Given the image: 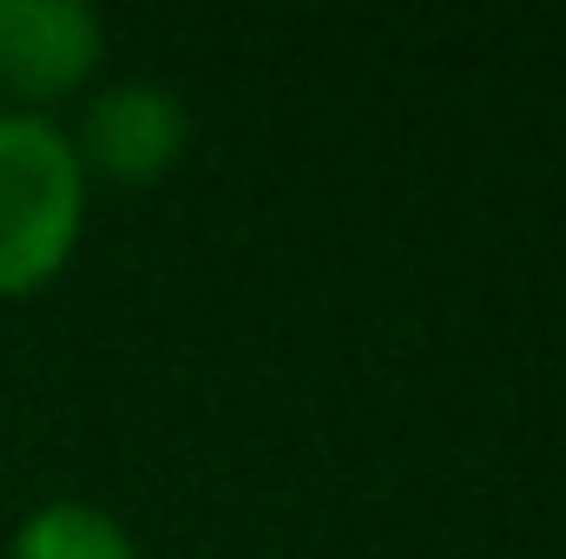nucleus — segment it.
Wrapping results in <instances>:
<instances>
[{
  "label": "nucleus",
  "mask_w": 566,
  "mask_h": 559,
  "mask_svg": "<svg viewBox=\"0 0 566 559\" xmlns=\"http://www.w3.org/2000/svg\"><path fill=\"white\" fill-rule=\"evenodd\" d=\"M86 231V171L73 133L46 113L0 106V296L60 277Z\"/></svg>",
  "instance_id": "obj_1"
},
{
  "label": "nucleus",
  "mask_w": 566,
  "mask_h": 559,
  "mask_svg": "<svg viewBox=\"0 0 566 559\" xmlns=\"http://www.w3.org/2000/svg\"><path fill=\"white\" fill-rule=\"evenodd\" d=\"M106 60V20L86 0H0V99L40 113L73 99Z\"/></svg>",
  "instance_id": "obj_2"
},
{
  "label": "nucleus",
  "mask_w": 566,
  "mask_h": 559,
  "mask_svg": "<svg viewBox=\"0 0 566 559\" xmlns=\"http://www.w3.org/2000/svg\"><path fill=\"white\" fill-rule=\"evenodd\" d=\"M185 139H191V119L178 93L151 80H126L86 99L73 151H80V171H99L113 184H158L185 158Z\"/></svg>",
  "instance_id": "obj_3"
},
{
  "label": "nucleus",
  "mask_w": 566,
  "mask_h": 559,
  "mask_svg": "<svg viewBox=\"0 0 566 559\" xmlns=\"http://www.w3.org/2000/svg\"><path fill=\"white\" fill-rule=\"evenodd\" d=\"M7 559H139V547L119 527V514L93 500H46L20 520Z\"/></svg>",
  "instance_id": "obj_4"
}]
</instances>
